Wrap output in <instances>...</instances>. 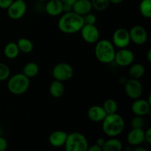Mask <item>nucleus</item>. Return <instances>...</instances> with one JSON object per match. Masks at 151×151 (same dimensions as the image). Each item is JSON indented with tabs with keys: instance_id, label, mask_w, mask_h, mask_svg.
<instances>
[{
	"instance_id": "nucleus-1",
	"label": "nucleus",
	"mask_w": 151,
	"mask_h": 151,
	"mask_svg": "<svg viewBox=\"0 0 151 151\" xmlns=\"http://www.w3.org/2000/svg\"><path fill=\"white\" fill-rule=\"evenodd\" d=\"M83 17L73 11L64 13L58 22V27L62 32L73 34L81 31L84 25Z\"/></svg>"
},
{
	"instance_id": "nucleus-2",
	"label": "nucleus",
	"mask_w": 151,
	"mask_h": 151,
	"mask_svg": "<svg viewBox=\"0 0 151 151\" xmlns=\"http://www.w3.org/2000/svg\"><path fill=\"white\" fill-rule=\"evenodd\" d=\"M103 132L110 137H116L122 133L125 128V120L119 114H107L103 121Z\"/></svg>"
},
{
	"instance_id": "nucleus-3",
	"label": "nucleus",
	"mask_w": 151,
	"mask_h": 151,
	"mask_svg": "<svg viewBox=\"0 0 151 151\" xmlns=\"http://www.w3.org/2000/svg\"><path fill=\"white\" fill-rule=\"evenodd\" d=\"M115 47L111 41L108 39L99 40L96 43L94 55L98 61L102 63H110L115 57Z\"/></svg>"
},
{
	"instance_id": "nucleus-4",
	"label": "nucleus",
	"mask_w": 151,
	"mask_h": 151,
	"mask_svg": "<svg viewBox=\"0 0 151 151\" xmlns=\"http://www.w3.org/2000/svg\"><path fill=\"white\" fill-rule=\"evenodd\" d=\"M7 81L8 91L15 95H22L28 90L30 84L29 78L23 73H17L10 77Z\"/></svg>"
},
{
	"instance_id": "nucleus-5",
	"label": "nucleus",
	"mask_w": 151,
	"mask_h": 151,
	"mask_svg": "<svg viewBox=\"0 0 151 151\" xmlns=\"http://www.w3.org/2000/svg\"><path fill=\"white\" fill-rule=\"evenodd\" d=\"M64 147L66 151H86L88 147V140L81 133H71L68 134Z\"/></svg>"
},
{
	"instance_id": "nucleus-6",
	"label": "nucleus",
	"mask_w": 151,
	"mask_h": 151,
	"mask_svg": "<svg viewBox=\"0 0 151 151\" xmlns=\"http://www.w3.org/2000/svg\"><path fill=\"white\" fill-rule=\"evenodd\" d=\"M55 80L65 82L73 77L74 69L70 64L67 63H59L54 66L52 72Z\"/></svg>"
},
{
	"instance_id": "nucleus-7",
	"label": "nucleus",
	"mask_w": 151,
	"mask_h": 151,
	"mask_svg": "<svg viewBox=\"0 0 151 151\" xmlns=\"http://www.w3.org/2000/svg\"><path fill=\"white\" fill-rule=\"evenodd\" d=\"M129 31L125 28H118L112 35V44L119 49L127 48L131 43Z\"/></svg>"
},
{
	"instance_id": "nucleus-8",
	"label": "nucleus",
	"mask_w": 151,
	"mask_h": 151,
	"mask_svg": "<svg viewBox=\"0 0 151 151\" xmlns=\"http://www.w3.org/2000/svg\"><path fill=\"white\" fill-rule=\"evenodd\" d=\"M125 92L130 99L134 100L140 98L143 92V88L141 82L139 80L130 78L125 82Z\"/></svg>"
},
{
	"instance_id": "nucleus-9",
	"label": "nucleus",
	"mask_w": 151,
	"mask_h": 151,
	"mask_svg": "<svg viewBox=\"0 0 151 151\" xmlns=\"http://www.w3.org/2000/svg\"><path fill=\"white\" fill-rule=\"evenodd\" d=\"M81 37L88 44H95L100 38V31L95 24H84L81 29Z\"/></svg>"
},
{
	"instance_id": "nucleus-10",
	"label": "nucleus",
	"mask_w": 151,
	"mask_h": 151,
	"mask_svg": "<svg viewBox=\"0 0 151 151\" xmlns=\"http://www.w3.org/2000/svg\"><path fill=\"white\" fill-rule=\"evenodd\" d=\"M27 9L25 1L14 0L10 7L7 9V16L13 20L21 19L25 15Z\"/></svg>"
},
{
	"instance_id": "nucleus-11",
	"label": "nucleus",
	"mask_w": 151,
	"mask_h": 151,
	"mask_svg": "<svg viewBox=\"0 0 151 151\" xmlns=\"http://www.w3.org/2000/svg\"><path fill=\"white\" fill-rule=\"evenodd\" d=\"M134 54L131 50L128 48L119 49L115 53V57L114 61L116 63V65L122 67L131 66L134 60Z\"/></svg>"
},
{
	"instance_id": "nucleus-12",
	"label": "nucleus",
	"mask_w": 151,
	"mask_h": 151,
	"mask_svg": "<svg viewBox=\"0 0 151 151\" xmlns=\"http://www.w3.org/2000/svg\"><path fill=\"white\" fill-rule=\"evenodd\" d=\"M129 31L131 41L137 45H142L145 44L148 38V35L145 28L141 25H135L132 27Z\"/></svg>"
},
{
	"instance_id": "nucleus-13",
	"label": "nucleus",
	"mask_w": 151,
	"mask_h": 151,
	"mask_svg": "<svg viewBox=\"0 0 151 151\" xmlns=\"http://www.w3.org/2000/svg\"><path fill=\"white\" fill-rule=\"evenodd\" d=\"M150 106L151 103L147 100L139 98L134 100V103L131 105V111L135 116H144L150 113Z\"/></svg>"
},
{
	"instance_id": "nucleus-14",
	"label": "nucleus",
	"mask_w": 151,
	"mask_h": 151,
	"mask_svg": "<svg viewBox=\"0 0 151 151\" xmlns=\"http://www.w3.org/2000/svg\"><path fill=\"white\" fill-rule=\"evenodd\" d=\"M128 142L131 145L138 146L145 142V131L143 128H132L127 136Z\"/></svg>"
},
{
	"instance_id": "nucleus-15",
	"label": "nucleus",
	"mask_w": 151,
	"mask_h": 151,
	"mask_svg": "<svg viewBox=\"0 0 151 151\" xmlns=\"http://www.w3.org/2000/svg\"><path fill=\"white\" fill-rule=\"evenodd\" d=\"M45 11L51 16H60L63 13V3L60 0H49L45 5Z\"/></svg>"
},
{
	"instance_id": "nucleus-16",
	"label": "nucleus",
	"mask_w": 151,
	"mask_h": 151,
	"mask_svg": "<svg viewBox=\"0 0 151 151\" xmlns=\"http://www.w3.org/2000/svg\"><path fill=\"white\" fill-rule=\"evenodd\" d=\"M68 134L63 131H55L50 134L49 137V142L55 147L64 146L67 139Z\"/></svg>"
},
{
	"instance_id": "nucleus-17",
	"label": "nucleus",
	"mask_w": 151,
	"mask_h": 151,
	"mask_svg": "<svg viewBox=\"0 0 151 151\" xmlns=\"http://www.w3.org/2000/svg\"><path fill=\"white\" fill-rule=\"evenodd\" d=\"M92 10L91 0H77L72 5V11L80 16H85Z\"/></svg>"
},
{
	"instance_id": "nucleus-18",
	"label": "nucleus",
	"mask_w": 151,
	"mask_h": 151,
	"mask_svg": "<svg viewBox=\"0 0 151 151\" xmlns=\"http://www.w3.org/2000/svg\"><path fill=\"white\" fill-rule=\"evenodd\" d=\"M87 115L90 120H91L92 122H102L105 119L107 114L103 109V106H92L88 109Z\"/></svg>"
},
{
	"instance_id": "nucleus-19",
	"label": "nucleus",
	"mask_w": 151,
	"mask_h": 151,
	"mask_svg": "<svg viewBox=\"0 0 151 151\" xmlns=\"http://www.w3.org/2000/svg\"><path fill=\"white\" fill-rule=\"evenodd\" d=\"M50 95L52 96L55 98H59L63 95L65 91V87L63 83L61 81L55 80L51 83L49 88Z\"/></svg>"
},
{
	"instance_id": "nucleus-20",
	"label": "nucleus",
	"mask_w": 151,
	"mask_h": 151,
	"mask_svg": "<svg viewBox=\"0 0 151 151\" xmlns=\"http://www.w3.org/2000/svg\"><path fill=\"white\" fill-rule=\"evenodd\" d=\"M129 70H128V75L131 79L139 80L140 78L144 76L145 73V67L142 63H134L131 64Z\"/></svg>"
},
{
	"instance_id": "nucleus-21",
	"label": "nucleus",
	"mask_w": 151,
	"mask_h": 151,
	"mask_svg": "<svg viewBox=\"0 0 151 151\" xmlns=\"http://www.w3.org/2000/svg\"><path fill=\"white\" fill-rule=\"evenodd\" d=\"M103 151H122V143L120 140L116 138H111L106 140L103 145L102 146Z\"/></svg>"
},
{
	"instance_id": "nucleus-22",
	"label": "nucleus",
	"mask_w": 151,
	"mask_h": 151,
	"mask_svg": "<svg viewBox=\"0 0 151 151\" xmlns=\"http://www.w3.org/2000/svg\"><path fill=\"white\" fill-rule=\"evenodd\" d=\"M20 50L16 42H10L5 45L4 48V54L7 58L10 60L16 59L19 56Z\"/></svg>"
},
{
	"instance_id": "nucleus-23",
	"label": "nucleus",
	"mask_w": 151,
	"mask_h": 151,
	"mask_svg": "<svg viewBox=\"0 0 151 151\" xmlns=\"http://www.w3.org/2000/svg\"><path fill=\"white\" fill-rule=\"evenodd\" d=\"M19 50L24 54H29L33 50V43L27 38H21L16 42Z\"/></svg>"
},
{
	"instance_id": "nucleus-24",
	"label": "nucleus",
	"mask_w": 151,
	"mask_h": 151,
	"mask_svg": "<svg viewBox=\"0 0 151 151\" xmlns=\"http://www.w3.org/2000/svg\"><path fill=\"white\" fill-rule=\"evenodd\" d=\"M38 72H39L38 65L35 62H29L24 66L22 73L28 78H32L36 76Z\"/></svg>"
},
{
	"instance_id": "nucleus-25",
	"label": "nucleus",
	"mask_w": 151,
	"mask_h": 151,
	"mask_svg": "<svg viewBox=\"0 0 151 151\" xmlns=\"http://www.w3.org/2000/svg\"><path fill=\"white\" fill-rule=\"evenodd\" d=\"M103 108L107 114L117 113L118 104L114 99H107L103 103Z\"/></svg>"
},
{
	"instance_id": "nucleus-26",
	"label": "nucleus",
	"mask_w": 151,
	"mask_h": 151,
	"mask_svg": "<svg viewBox=\"0 0 151 151\" xmlns=\"http://www.w3.org/2000/svg\"><path fill=\"white\" fill-rule=\"evenodd\" d=\"M139 11L143 17L146 19H150L151 0H142L139 4Z\"/></svg>"
},
{
	"instance_id": "nucleus-27",
	"label": "nucleus",
	"mask_w": 151,
	"mask_h": 151,
	"mask_svg": "<svg viewBox=\"0 0 151 151\" xmlns=\"http://www.w3.org/2000/svg\"><path fill=\"white\" fill-rule=\"evenodd\" d=\"M92 8L97 11H104L110 5L109 0H91Z\"/></svg>"
},
{
	"instance_id": "nucleus-28",
	"label": "nucleus",
	"mask_w": 151,
	"mask_h": 151,
	"mask_svg": "<svg viewBox=\"0 0 151 151\" xmlns=\"http://www.w3.org/2000/svg\"><path fill=\"white\" fill-rule=\"evenodd\" d=\"M10 77V69L7 64L0 62V81H4Z\"/></svg>"
},
{
	"instance_id": "nucleus-29",
	"label": "nucleus",
	"mask_w": 151,
	"mask_h": 151,
	"mask_svg": "<svg viewBox=\"0 0 151 151\" xmlns=\"http://www.w3.org/2000/svg\"><path fill=\"white\" fill-rule=\"evenodd\" d=\"M131 126L132 128H143L145 126V119L143 116H135L131 121Z\"/></svg>"
},
{
	"instance_id": "nucleus-30",
	"label": "nucleus",
	"mask_w": 151,
	"mask_h": 151,
	"mask_svg": "<svg viewBox=\"0 0 151 151\" xmlns=\"http://www.w3.org/2000/svg\"><path fill=\"white\" fill-rule=\"evenodd\" d=\"M83 17L84 23L88 24H95L96 22H97V17L93 13H88V14L85 15L83 16Z\"/></svg>"
},
{
	"instance_id": "nucleus-31",
	"label": "nucleus",
	"mask_w": 151,
	"mask_h": 151,
	"mask_svg": "<svg viewBox=\"0 0 151 151\" xmlns=\"http://www.w3.org/2000/svg\"><path fill=\"white\" fill-rule=\"evenodd\" d=\"M14 0H0V8L7 10Z\"/></svg>"
},
{
	"instance_id": "nucleus-32",
	"label": "nucleus",
	"mask_w": 151,
	"mask_h": 151,
	"mask_svg": "<svg viewBox=\"0 0 151 151\" xmlns=\"http://www.w3.org/2000/svg\"><path fill=\"white\" fill-rule=\"evenodd\" d=\"M7 148V142L5 139L0 136V151H5Z\"/></svg>"
},
{
	"instance_id": "nucleus-33",
	"label": "nucleus",
	"mask_w": 151,
	"mask_h": 151,
	"mask_svg": "<svg viewBox=\"0 0 151 151\" xmlns=\"http://www.w3.org/2000/svg\"><path fill=\"white\" fill-rule=\"evenodd\" d=\"M145 141L147 143H151V128H149L145 131Z\"/></svg>"
},
{
	"instance_id": "nucleus-34",
	"label": "nucleus",
	"mask_w": 151,
	"mask_h": 151,
	"mask_svg": "<svg viewBox=\"0 0 151 151\" xmlns=\"http://www.w3.org/2000/svg\"><path fill=\"white\" fill-rule=\"evenodd\" d=\"M86 151H103V150H102V147L99 146L98 145L95 144L90 146V147L88 146V149H87Z\"/></svg>"
},
{
	"instance_id": "nucleus-35",
	"label": "nucleus",
	"mask_w": 151,
	"mask_h": 151,
	"mask_svg": "<svg viewBox=\"0 0 151 151\" xmlns=\"http://www.w3.org/2000/svg\"><path fill=\"white\" fill-rule=\"evenodd\" d=\"M71 11H72V6L63 4V13H68Z\"/></svg>"
},
{
	"instance_id": "nucleus-36",
	"label": "nucleus",
	"mask_w": 151,
	"mask_h": 151,
	"mask_svg": "<svg viewBox=\"0 0 151 151\" xmlns=\"http://www.w3.org/2000/svg\"><path fill=\"white\" fill-rule=\"evenodd\" d=\"M60 1L63 3V4H68V5L72 6L77 0H60Z\"/></svg>"
},
{
	"instance_id": "nucleus-37",
	"label": "nucleus",
	"mask_w": 151,
	"mask_h": 151,
	"mask_svg": "<svg viewBox=\"0 0 151 151\" xmlns=\"http://www.w3.org/2000/svg\"><path fill=\"white\" fill-rule=\"evenodd\" d=\"M131 151H149V150H147V148H145V147L138 145V146H136L135 148Z\"/></svg>"
},
{
	"instance_id": "nucleus-38",
	"label": "nucleus",
	"mask_w": 151,
	"mask_h": 151,
	"mask_svg": "<svg viewBox=\"0 0 151 151\" xmlns=\"http://www.w3.org/2000/svg\"><path fill=\"white\" fill-rule=\"evenodd\" d=\"M105 142H106V139H104L103 138H99L97 139V142H96V144L100 146V147H102V146L103 145V144L105 143Z\"/></svg>"
},
{
	"instance_id": "nucleus-39",
	"label": "nucleus",
	"mask_w": 151,
	"mask_h": 151,
	"mask_svg": "<svg viewBox=\"0 0 151 151\" xmlns=\"http://www.w3.org/2000/svg\"><path fill=\"white\" fill-rule=\"evenodd\" d=\"M110 3H112L114 4H119L123 1V0H109Z\"/></svg>"
},
{
	"instance_id": "nucleus-40",
	"label": "nucleus",
	"mask_w": 151,
	"mask_h": 151,
	"mask_svg": "<svg viewBox=\"0 0 151 151\" xmlns=\"http://www.w3.org/2000/svg\"><path fill=\"white\" fill-rule=\"evenodd\" d=\"M147 59H148L149 61H151V50H150L147 51Z\"/></svg>"
},
{
	"instance_id": "nucleus-41",
	"label": "nucleus",
	"mask_w": 151,
	"mask_h": 151,
	"mask_svg": "<svg viewBox=\"0 0 151 151\" xmlns=\"http://www.w3.org/2000/svg\"><path fill=\"white\" fill-rule=\"evenodd\" d=\"M37 1H39V2H44V1H47V0H37Z\"/></svg>"
},
{
	"instance_id": "nucleus-42",
	"label": "nucleus",
	"mask_w": 151,
	"mask_h": 151,
	"mask_svg": "<svg viewBox=\"0 0 151 151\" xmlns=\"http://www.w3.org/2000/svg\"><path fill=\"white\" fill-rule=\"evenodd\" d=\"M122 151H131V150H128V149L126 148V150H122Z\"/></svg>"
},
{
	"instance_id": "nucleus-43",
	"label": "nucleus",
	"mask_w": 151,
	"mask_h": 151,
	"mask_svg": "<svg viewBox=\"0 0 151 151\" xmlns=\"http://www.w3.org/2000/svg\"><path fill=\"white\" fill-rule=\"evenodd\" d=\"M18 1H25V0H18Z\"/></svg>"
},
{
	"instance_id": "nucleus-44",
	"label": "nucleus",
	"mask_w": 151,
	"mask_h": 151,
	"mask_svg": "<svg viewBox=\"0 0 151 151\" xmlns=\"http://www.w3.org/2000/svg\"><path fill=\"white\" fill-rule=\"evenodd\" d=\"M0 136H1V130H0Z\"/></svg>"
}]
</instances>
